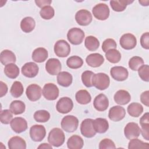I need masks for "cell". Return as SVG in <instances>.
Segmentation results:
<instances>
[{
    "mask_svg": "<svg viewBox=\"0 0 149 149\" xmlns=\"http://www.w3.org/2000/svg\"><path fill=\"white\" fill-rule=\"evenodd\" d=\"M9 108L14 115H20L25 111L26 105L22 101L14 100L10 103Z\"/></svg>",
    "mask_w": 149,
    "mask_h": 149,
    "instance_id": "e575fe53",
    "label": "cell"
},
{
    "mask_svg": "<svg viewBox=\"0 0 149 149\" xmlns=\"http://www.w3.org/2000/svg\"><path fill=\"white\" fill-rule=\"evenodd\" d=\"M140 44L141 47L146 49H149V33L146 32L143 33L140 37Z\"/></svg>",
    "mask_w": 149,
    "mask_h": 149,
    "instance_id": "681fc988",
    "label": "cell"
},
{
    "mask_svg": "<svg viewBox=\"0 0 149 149\" xmlns=\"http://www.w3.org/2000/svg\"><path fill=\"white\" fill-rule=\"evenodd\" d=\"M61 124L63 130L72 133L77 130L79 126V120L73 115H66L62 118Z\"/></svg>",
    "mask_w": 149,
    "mask_h": 149,
    "instance_id": "7a4b0ae2",
    "label": "cell"
},
{
    "mask_svg": "<svg viewBox=\"0 0 149 149\" xmlns=\"http://www.w3.org/2000/svg\"><path fill=\"white\" fill-rule=\"evenodd\" d=\"M13 113L9 109H4L1 111L0 113L1 122L5 125H8L10 123L13 119Z\"/></svg>",
    "mask_w": 149,
    "mask_h": 149,
    "instance_id": "f6af8a7d",
    "label": "cell"
},
{
    "mask_svg": "<svg viewBox=\"0 0 149 149\" xmlns=\"http://www.w3.org/2000/svg\"><path fill=\"white\" fill-rule=\"evenodd\" d=\"M94 73L90 70H86L81 74V81L86 87H91L93 86V77Z\"/></svg>",
    "mask_w": 149,
    "mask_h": 149,
    "instance_id": "b9f144b4",
    "label": "cell"
},
{
    "mask_svg": "<svg viewBox=\"0 0 149 149\" xmlns=\"http://www.w3.org/2000/svg\"><path fill=\"white\" fill-rule=\"evenodd\" d=\"M110 74L112 77L119 81L126 80L129 76V72L126 68L123 66H113L110 70Z\"/></svg>",
    "mask_w": 149,
    "mask_h": 149,
    "instance_id": "9a60e30c",
    "label": "cell"
},
{
    "mask_svg": "<svg viewBox=\"0 0 149 149\" xmlns=\"http://www.w3.org/2000/svg\"><path fill=\"white\" fill-rule=\"evenodd\" d=\"M54 49L57 56L65 58L69 55L70 52V46L65 40H59L55 42Z\"/></svg>",
    "mask_w": 149,
    "mask_h": 149,
    "instance_id": "8992f818",
    "label": "cell"
},
{
    "mask_svg": "<svg viewBox=\"0 0 149 149\" xmlns=\"http://www.w3.org/2000/svg\"><path fill=\"white\" fill-rule=\"evenodd\" d=\"M140 124L141 125V133L143 138L149 140V113H145L140 119Z\"/></svg>",
    "mask_w": 149,
    "mask_h": 149,
    "instance_id": "d4e9b609",
    "label": "cell"
},
{
    "mask_svg": "<svg viewBox=\"0 0 149 149\" xmlns=\"http://www.w3.org/2000/svg\"><path fill=\"white\" fill-rule=\"evenodd\" d=\"M83 146V139L78 135L72 136L67 141V146L70 149H81Z\"/></svg>",
    "mask_w": 149,
    "mask_h": 149,
    "instance_id": "f1b7e54d",
    "label": "cell"
},
{
    "mask_svg": "<svg viewBox=\"0 0 149 149\" xmlns=\"http://www.w3.org/2000/svg\"><path fill=\"white\" fill-rule=\"evenodd\" d=\"M40 15L42 19L45 20H49L54 16L55 10L51 6L48 5L41 8L40 11Z\"/></svg>",
    "mask_w": 149,
    "mask_h": 149,
    "instance_id": "7bdbcfd3",
    "label": "cell"
},
{
    "mask_svg": "<svg viewBox=\"0 0 149 149\" xmlns=\"http://www.w3.org/2000/svg\"><path fill=\"white\" fill-rule=\"evenodd\" d=\"M73 107V102L71 98L68 97L61 98L56 103V109L59 113L65 114L70 112Z\"/></svg>",
    "mask_w": 149,
    "mask_h": 149,
    "instance_id": "7c38bea8",
    "label": "cell"
},
{
    "mask_svg": "<svg viewBox=\"0 0 149 149\" xmlns=\"http://www.w3.org/2000/svg\"><path fill=\"white\" fill-rule=\"evenodd\" d=\"M8 86L2 81H0V97H2L3 96L5 95L8 92Z\"/></svg>",
    "mask_w": 149,
    "mask_h": 149,
    "instance_id": "f5cc1de1",
    "label": "cell"
},
{
    "mask_svg": "<svg viewBox=\"0 0 149 149\" xmlns=\"http://www.w3.org/2000/svg\"><path fill=\"white\" fill-rule=\"evenodd\" d=\"M113 99L115 102L119 105H126L131 100V96L129 93L125 90H119L116 92Z\"/></svg>",
    "mask_w": 149,
    "mask_h": 149,
    "instance_id": "7402d4cb",
    "label": "cell"
},
{
    "mask_svg": "<svg viewBox=\"0 0 149 149\" xmlns=\"http://www.w3.org/2000/svg\"><path fill=\"white\" fill-rule=\"evenodd\" d=\"M119 44L121 47L125 49H132L137 45V39L133 34L126 33L120 38Z\"/></svg>",
    "mask_w": 149,
    "mask_h": 149,
    "instance_id": "ba28073f",
    "label": "cell"
},
{
    "mask_svg": "<svg viewBox=\"0 0 149 149\" xmlns=\"http://www.w3.org/2000/svg\"><path fill=\"white\" fill-rule=\"evenodd\" d=\"M46 135L45 127L41 125H34L30 129V136L34 141H42Z\"/></svg>",
    "mask_w": 149,
    "mask_h": 149,
    "instance_id": "9c48e42d",
    "label": "cell"
},
{
    "mask_svg": "<svg viewBox=\"0 0 149 149\" xmlns=\"http://www.w3.org/2000/svg\"><path fill=\"white\" fill-rule=\"evenodd\" d=\"M56 79L59 85L64 87H68L72 83L73 77L70 73L63 71L57 75Z\"/></svg>",
    "mask_w": 149,
    "mask_h": 149,
    "instance_id": "cb8c5ba5",
    "label": "cell"
},
{
    "mask_svg": "<svg viewBox=\"0 0 149 149\" xmlns=\"http://www.w3.org/2000/svg\"><path fill=\"white\" fill-rule=\"evenodd\" d=\"M61 63L58 59L50 58L45 63V70L51 75H58L61 72Z\"/></svg>",
    "mask_w": 149,
    "mask_h": 149,
    "instance_id": "2e32d148",
    "label": "cell"
},
{
    "mask_svg": "<svg viewBox=\"0 0 149 149\" xmlns=\"http://www.w3.org/2000/svg\"><path fill=\"white\" fill-rule=\"evenodd\" d=\"M8 147L10 149H26V143L25 140L19 136L11 137L8 142Z\"/></svg>",
    "mask_w": 149,
    "mask_h": 149,
    "instance_id": "4316f807",
    "label": "cell"
},
{
    "mask_svg": "<svg viewBox=\"0 0 149 149\" xmlns=\"http://www.w3.org/2000/svg\"><path fill=\"white\" fill-rule=\"evenodd\" d=\"M0 61L2 64L6 65L9 63H14L16 61L15 54L11 51L5 49L0 54Z\"/></svg>",
    "mask_w": 149,
    "mask_h": 149,
    "instance_id": "f546056e",
    "label": "cell"
},
{
    "mask_svg": "<svg viewBox=\"0 0 149 149\" xmlns=\"http://www.w3.org/2000/svg\"><path fill=\"white\" fill-rule=\"evenodd\" d=\"M84 45L88 51H94L99 48L100 41L94 36H89L85 38Z\"/></svg>",
    "mask_w": 149,
    "mask_h": 149,
    "instance_id": "d590c367",
    "label": "cell"
},
{
    "mask_svg": "<svg viewBox=\"0 0 149 149\" xmlns=\"http://www.w3.org/2000/svg\"><path fill=\"white\" fill-rule=\"evenodd\" d=\"M85 37L84 31L80 28L73 27L70 29L67 33L68 41L73 45H77L80 44Z\"/></svg>",
    "mask_w": 149,
    "mask_h": 149,
    "instance_id": "277c9868",
    "label": "cell"
},
{
    "mask_svg": "<svg viewBox=\"0 0 149 149\" xmlns=\"http://www.w3.org/2000/svg\"><path fill=\"white\" fill-rule=\"evenodd\" d=\"M133 1L129 0H116L111 1L110 5L113 11L120 12L125 10L128 5L132 3Z\"/></svg>",
    "mask_w": 149,
    "mask_h": 149,
    "instance_id": "1f68e13d",
    "label": "cell"
},
{
    "mask_svg": "<svg viewBox=\"0 0 149 149\" xmlns=\"http://www.w3.org/2000/svg\"><path fill=\"white\" fill-rule=\"evenodd\" d=\"M110 84L109 76L104 73L94 74L93 77V86L100 90L107 89Z\"/></svg>",
    "mask_w": 149,
    "mask_h": 149,
    "instance_id": "3957f363",
    "label": "cell"
},
{
    "mask_svg": "<svg viewBox=\"0 0 149 149\" xmlns=\"http://www.w3.org/2000/svg\"><path fill=\"white\" fill-rule=\"evenodd\" d=\"M116 47V42L112 38L106 39L104 41L102 44V49L105 53L111 49H115Z\"/></svg>",
    "mask_w": 149,
    "mask_h": 149,
    "instance_id": "7dc6e473",
    "label": "cell"
},
{
    "mask_svg": "<svg viewBox=\"0 0 149 149\" xmlns=\"http://www.w3.org/2000/svg\"><path fill=\"white\" fill-rule=\"evenodd\" d=\"M75 20L78 24L81 26H86L92 22L93 16L90 11L86 9H80L76 12Z\"/></svg>",
    "mask_w": 149,
    "mask_h": 149,
    "instance_id": "8fae6325",
    "label": "cell"
},
{
    "mask_svg": "<svg viewBox=\"0 0 149 149\" xmlns=\"http://www.w3.org/2000/svg\"><path fill=\"white\" fill-rule=\"evenodd\" d=\"M65 140V135L62 130L58 127L53 128L49 133L48 141L52 146L58 147L62 146Z\"/></svg>",
    "mask_w": 149,
    "mask_h": 149,
    "instance_id": "6da1fadb",
    "label": "cell"
},
{
    "mask_svg": "<svg viewBox=\"0 0 149 149\" xmlns=\"http://www.w3.org/2000/svg\"><path fill=\"white\" fill-rule=\"evenodd\" d=\"M149 144L148 143H144L143 141L136 138L130 140L128 144L129 149L133 148H148Z\"/></svg>",
    "mask_w": 149,
    "mask_h": 149,
    "instance_id": "ee69618b",
    "label": "cell"
},
{
    "mask_svg": "<svg viewBox=\"0 0 149 149\" xmlns=\"http://www.w3.org/2000/svg\"><path fill=\"white\" fill-rule=\"evenodd\" d=\"M129 67L134 71H137L139 68L144 64V61L142 58L134 56L132 57L129 61Z\"/></svg>",
    "mask_w": 149,
    "mask_h": 149,
    "instance_id": "60d3db41",
    "label": "cell"
},
{
    "mask_svg": "<svg viewBox=\"0 0 149 149\" xmlns=\"http://www.w3.org/2000/svg\"><path fill=\"white\" fill-rule=\"evenodd\" d=\"M94 108L98 111H104L109 106V100L107 97L104 94H100L97 95L93 101Z\"/></svg>",
    "mask_w": 149,
    "mask_h": 149,
    "instance_id": "ffe728a7",
    "label": "cell"
},
{
    "mask_svg": "<svg viewBox=\"0 0 149 149\" xmlns=\"http://www.w3.org/2000/svg\"><path fill=\"white\" fill-rule=\"evenodd\" d=\"M93 120L90 118L84 119L80 125V132L81 134L87 138L93 137L96 132L93 125Z\"/></svg>",
    "mask_w": 149,
    "mask_h": 149,
    "instance_id": "30bf717a",
    "label": "cell"
},
{
    "mask_svg": "<svg viewBox=\"0 0 149 149\" xmlns=\"http://www.w3.org/2000/svg\"><path fill=\"white\" fill-rule=\"evenodd\" d=\"M138 74L141 79L144 81H149V66L148 65H143L137 70Z\"/></svg>",
    "mask_w": 149,
    "mask_h": 149,
    "instance_id": "bcb514c9",
    "label": "cell"
},
{
    "mask_svg": "<svg viewBox=\"0 0 149 149\" xmlns=\"http://www.w3.org/2000/svg\"><path fill=\"white\" fill-rule=\"evenodd\" d=\"M39 71V68L38 65L32 62H29L26 63L22 67L21 69L22 73L27 77L33 78L36 77Z\"/></svg>",
    "mask_w": 149,
    "mask_h": 149,
    "instance_id": "ac0fdd59",
    "label": "cell"
},
{
    "mask_svg": "<svg viewBox=\"0 0 149 149\" xmlns=\"http://www.w3.org/2000/svg\"><path fill=\"white\" fill-rule=\"evenodd\" d=\"M93 125L96 133H104L109 129V123L105 118H98L93 120Z\"/></svg>",
    "mask_w": 149,
    "mask_h": 149,
    "instance_id": "603a6c76",
    "label": "cell"
},
{
    "mask_svg": "<svg viewBox=\"0 0 149 149\" xmlns=\"http://www.w3.org/2000/svg\"><path fill=\"white\" fill-rule=\"evenodd\" d=\"M87 64L92 68L100 66L104 62V56L98 53H93L88 55L86 58Z\"/></svg>",
    "mask_w": 149,
    "mask_h": 149,
    "instance_id": "44dd1931",
    "label": "cell"
},
{
    "mask_svg": "<svg viewBox=\"0 0 149 149\" xmlns=\"http://www.w3.org/2000/svg\"><path fill=\"white\" fill-rule=\"evenodd\" d=\"M92 12L94 16L98 20H105L109 16V9L107 5L104 3H100L95 5L93 9Z\"/></svg>",
    "mask_w": 149,
    "mask_h": 149,
    "instance_id": "5b68a950",
    "label": "cell"
},
{
    "mask_svg": "<svg viewBox=\"0 0 149 149\" xmlns=\"http://www.w3.org/2000/svg\"><path fill=\"white\" fill-rule=\"evenodd\" d=\"M105 57L109 62L116 63L121 59V54L116 49H111L105 52Z\"/></svg>",
    "mask_w": 149,
    "mask_h": 149,
    "instance_id": "74e56055",
    "label": "cell"
},
{
    "mask_svg": "<svg viewBox=\"0 0 149 149\" xmlns=\"http://www.w3.org/2000/svg\"><path fill=\"white\" fill-rule=\"evenodd\" d=\"M76 101L82 105H86L91 102V96L86 90H80L75 94Z\"/></svg>",
    "mask_w": 149,
    "mask_h": 149,
    "instance_id": "4dcf8cb0",
    "label": "cell"
},
{
    "mask_svg": "<svg viewBox=\"0 0 149 149\" xmlns=\"http://www.w3.org/2000/svg\"><path fill=\"white\" fill-rule=\"evenodd\" d=\"M5 75L10 79H16L19 74L20 70L18 66L14 63L5 65L4 68Z\"/></svg>",
    "mask_w": 149,
    "mask_h": 149,
    "instance_id": "d6a6232c",
    "label": "cell"
},
{
    "mask_svg": "<svg viewBox=\"0 0 149 149\" xmlns=\"http://www.w3.org/2000/svg\"><path fill=\"white\" fill-rule=\"evenodd\" d=\"M83 65V61L79 56L73 55L69 57L66 60V65L68 68L73 69H76L81 68Z\"/></svg>",
    "mask_w": 149,
    "mask_h": 149,
    "instance_id": "8d00e7d4",
    "label": "cell"
},
{
    "mask_svg": "<svg viewBox=\"0 0 149 149\" xmlns=\"http://www.w3.org/2000/svg\"><path fill=\"white\" fill-rule=\"evenodd\" d=\"M36 22L34 19L30 16L23 18L20 22L21 30L26 33L31 32L35 28Z\"/></svg>",
    "mask_w": 149,
    "mask_h": 149,
    "instance_id": "83f0119b",
    "label": "cell"
},
{
    "mask_svg": "<svg viewBox=\"0 0 149 149\" xmlns=\"http://www.w3.org/2000/svg\"><path fill=\"white\" fill-rule=\"evenodd\" d=\"M34 119L38 122H46L50 119V113L46 110H38L34 112Z\"/></svg>",
    "mask_w": 149,
    "mask_h": 149,
    "instance_id": "ab89813d",
    "label": "cell"
},
{
    "mask_svg": "<svg viewBox=\"0 0 149 149\" xmlns=\"http://www.w3.org/2000/svg\"><path fill=\"white\" fill-rule=\"evenodd\" d=\"M26 94L27 98L31 101H36L38 100L42 94L41 87L37 84H30L26 88Z\"/></svg>",
    "mask_w": 149,
    "mask_h": 149,
    "instance_id": "5bb4252c",
    "label": "cell"
},
{
    "mask_svg": "<svg viewBox=\"0 0 149 149\" xmlns=\"http://www.w3.org/2000/svg\"><path fill=\"white\" fill-rule=\"evenodd\" d=\"M141 133V129L137 123L129 122L124 128V134L126 139L131 140L137 138Z\"/></svg>",
    "mask_w": 149,
    "mask_h": 149,
    "instance_id": "4fadbf2b",
    "label": "cell"
},
{
    "mask_svg": "<svg viewBox=\"0 0 149 149\" xmlns=\"http://www.w3.org/2000/svg\"><path fill=\"white\" fill-rule=\"evenodd\" d=\"M126 115V111L123 107L119 105L113 106L109 110L108 117L113 122H119L122 120Z\"/></svg>",
    "mask_w": 149,
    "mask_h": 149,
    "instance_id": "e0dca14e",
    "label": "cell"
},
{
    "mask_svg": "<svg viewBox=\"0 0 149 149\" xmlns=\"http://www.w3.org/2000/svg\"><path fill=\"white\" fill-rule=\"evenodd\" d=\"M100 149H114L116 148L114 142L109 139H104L102 140L99 143Z\"/></svg>",
    "mask_w": 149,
    "mask_h": 149,
    "instance_id": "c3c4849f",
    "label": "cell"
},
{
    "mask_svg": "<svg viewBox=\"0 0 149 149\" xmlns=\"http://www.w3.org/2000/svg\"><path fill=\"white\" fill-rule=\"evenodd\" d=\"M48 56L47 50L43 47H38L35 49L32 53V59L37 63L44 62Z\"/></svg>",
    "mask_w": 149,
    "mask_h": 149,
    "instance_id": "484cf974",
    "label": "cell"
},
{
    "mask_svg": "<svg viewBox=\"0 0 149 149\" xmlns=\"http://www.w3.org/2000/svg\"><path fill=\"white\" fill-rule=\"evenodd\" d=\"M139 2L141 4L142 6H148V3H149V1H139Z\"/></svg>",
    "mask_w": 149,
    "mask_h": 149,
    "instance_id": "11a10c76",
    "label": "cell"
},
{
    "mask_svg": "<svg viewBox=\"0 0 149 149\" xmlns=\"http://www.w3.org/2000/svg\"><path fill=\"white\" fill-rule=\"evenodd\" d=\"M35 3L36 5L39 7L42 8L44 6L49 5L52 3L51 0H36Z\"/></svg>",
    "mask_w": 149,
    "mask_h": 149,
    "instance_id": "816d5d0a",
    "label": "cell"
},
{
    "mask_svg": "<svg viewBox=\"0 0 149 149\" xmlns=\"http://www.w3.org/2000/svg\"><path fill=\"white\" fill-rule=\"evenodd\" d=\"M12 129L16 133H20L27 129V123L25 119L22 117L14 118L10 123Z\"/></svg>",
    "mask_w": 149,
    "mask_h": 149,
    "instance_id": "d6986e66",
    "label": "cell"
},
{
    "mask_svg": "<svg viewBox=\"0 0 149 149\" xmlns=\"http://www.w3.org/2000/svg\"><path fill=\"white\" fill-rule=\"evenodd\" d=\"M23 91L24 88L22 83L19 81H14L10 90L11 95L15 98H19L23 94Z\"/></svg>",
    "mask_w": 149,
    "mask_h": 149,
    "instance_id": "f35d334b",
    "label": "cell"
},
{
    "mask_svg": "<svg viewBox=\"0 0 149 149\" xmlns=\"http://www.w3.org/2000/svg\"><path fill=\"white\" fill-rule=\"evenodd\" d=\"M127 111L129 115L132 117H139L143 112V106L137 102H132L129 104L127 108Z\"/></svg>",
    "mask_w": 149,
    "mask_h": 149,
    "instance_id": "836d02e7",
    "label": "cell"
},
{
    "mask_svg": "<svg viewBox=\"0 0 149 149\" xmlns=\"http://www.w3.org/2000/svg\"><path fill=\"white\" fill-rule=\"evenodd\" d=\"M42 93L44 98L49 101L56 100L59 96V88L54 83H47L42 88Z\"/></svg>",
    "mask_w": 149,
    "mask_h": 149,
    "instance_id": "52a82bcc",
    "label": "cell"
},
{
    "mask_svg": "<svg viewBox=\"0 0 149 149\" xmlns=\"http://www.w3.org/2000/svg\"><path fill=\"white\" fill-rule=\"evenodd\" d=\"M38 149L40 148H44V149H52V145L49 144L48 143H42L38 147Z\"/></svg>",
    "mask_w": 149,
    "mask_h": 149,
    "instance_id": "db71d44e",
    "label": "cell"
},
{
    "mask_svg": "<svg viewBox=\"0 0 149 149\" xmlns=\"http://www.w3.org/2000/svg\"><path fill=\"white\" fill-rule=\"evenodd\" d=\"M141 102L146 107L149 106V91L147 90L140 95Z\"/></svg>",
    "mask_w": 149,
    "mask_h": 149,
    "instance_id": "f907efd6",
    "label": "cell"
}]
</instances>
